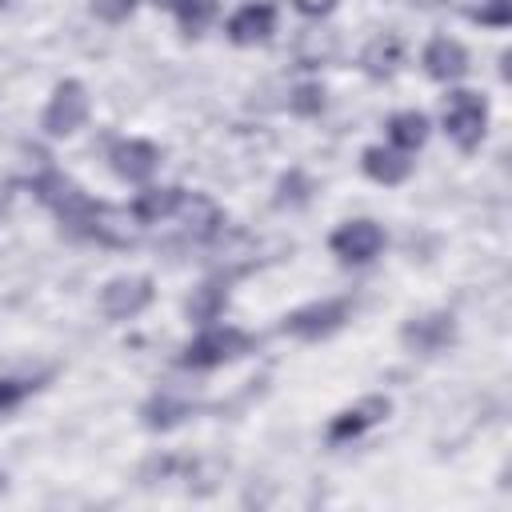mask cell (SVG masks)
Segmentation results:
<instances>
[{"label": "cell", "mask_w": 512, "mask_h": 512, "mask_svg": "<svg viewBox=\"0 0 512 512\" xmlns=\"http://www.w3.org/2000/svg\"><path fill=\"white\" fill-rule=\"evenodd\" d=\"M444 128L448 136L456 140L460 152H472L480 140H484V128H488V104L480 92H468V88H456L444 96Z\"/></svg>", "instance_id": "cell-1"}, {"label": "cell", "mask_w": 512, "mask_h": 512, "mask_svg": "<svg viewBox=\"0 0 512 512\" xmlns=\"http://www.w3.org/2000/svg\"><path fill=\"white\" fill-rule=\"evenodd\" d=\"M252 348V336L240 332V328H204L188 348H184V368H220L236 356H244Z\"/></svg>", "instance_id": "cell-2"}, {"label": "cell", "mask_w": 512, "mask_h": 512, "mask_svg": "<svg viewBox=\"0 0 512 512\" xmlns=\"http://www.w3.org/2000/svg\"><path fill=\"white\" fill-rule=\"evenodd\" d=\"M352 312V300L348 296H332V300H316V304H304L296 312L284 316V332L296 336V340H320L328 332H336Z\"/></svg>", "instance_id": "cell-3"}, {"label": "cell", "mask_w": 512, "mask_h": 512, "mask_svg": "<svg viewBox=\"0 0 512 512\" xmlns=\"http://www.w3.org/2000/svg\"><path fill=\"white\" fill-rule=\"evenodd\" d=\"M88 120V92L80 80H60L48 108H44V132L48 136H68Z\"/></svg>", "instance_id": "cell-4"}, {"label": "cell", "mask_w": 512, "mask_h": 512, "mask_svg": "<svg viewBox=\"0 0 512 512\" xmlns=\"http://www.w3.org/2000/svg\"><path fill=\"white\" fill-rule=\"evenodd\" d=\"M152 304V280L148 276H116L100 288V312L108 320H128Z\"/></svg>", "instance_id": "cell-5"}, {"label": "cell", "mask_w": 512, "mask_h": 512, "mask_svg": "<svg viewBox=\"0 0 512 512\" xmlns=\"http://www.w3.org/2000/svg\"><path fill=\"white\" fill-rule=\"evenodd\" d=\"M328 248H332L340 260H348V264H368V260L384 248V232H380V224H372V220H348V224H340V228L332 232Z\"/></svg>", "instance_id": "cell-6"}, {"label": "cell", "mask_w": 512, "mask_h": 512, "mask_svg": "<svg viewBox=\"0 0 512 512\" xmlns=\"http://www.w3.org/2000/svg\"><path fill=\"white\" fill-rule=\"evenodd\" d=\"M388 412H392V400H388V396H364V400H356V404H348L344 412L332 416V424H328V440H332V444L356 440L360 432H368L372 424H380Z\"/></svg>", "instance_id": "cell-7"}, {"label": "cell", "mask_w": 512, "mask_h": 512, "mask_svg": "<svg viewBox=\"0 0 512 512\" xmlns=\"http://www.w3.org/2000/svg\"><path fill=\"white\" fill-rule=\"evenodd\" d=\"M400 340H404L412 352L432 356V352H440V348H448V344L456 340V320H452V312H428V316H412V320L404 324Z\"/></svg>", "instance_id": "cell-8"}, {"label": "cell", "mask_w": 512, "mask_h": 512, "mask_svg": "<svg viewBox=\"0 0 512 512\" xmlns=\"http://www.w3.org/2000/svg\"><path fill=\"white\" fill-rule=\"evenodd\" d=\"M128 220H132V212H124V208L88 204V212H84V220H80L76 232H84V236H92L100 244H128L132 240V224Z\"/></svg>", "instance_id": "cell-9"}, {"label": "cell", "mask_w": 512, "mask_h": 512, "mask_svg": "<svg viewBox=\"0 0 512 512\" xmlns=\"http://www.w3.org/2000/svg\"><path fill=\"white\" fill-rule=\"evenodd\" d=\"M108 160H112L116 176H124V180H148L156 172V164H160V152L148 140H116Z\"/></svg>", "instance_id": "cell-10"}, {"label": "cell", "mask_w": 512, "mask_h": 512, "mask_svg": "<svg viewBox=\"0 0 512 512\" xmlns=\"http://www.w3.org/2000/svg\"><path fill=\"white\" fill-rule=\"evenodd\" d=\"M176 212L184 216V232H188L192 240H208V236H216L220 224H224L220 204H216L212 196H204V192H184Z\"/></svg>", "instance_id": "cell-11"}, {"label": "cell", "mask_w": 512, "mask_h": 512, "mask_svg": "<svg viewBox=\"0 0 512 512\" xmlns=\"http://www.w3.org/2000/svg\"><path fill=\"white\" fill-rule=\"evenodd\" d=\"M424 72L440 84L448 80H460L468 72V52L460 40H448V36H436L428 48H424Z\"/></svg>", "instance_id": "cell-12"}, {"label": "cell", "mask_w": 512, "mask_h": 512, "mask_svg": "<svg viewBox=\"0 0 512 512\" xmlns=\"http://www.w3.org/2000/svg\"><path fill=\"white\" fill-rule=\"evenodd\" d=\"M272 28H276V8L272 4H244L228 20L232 44H260V40L272 36Z\"/></svg>", "instance_id": "cell-13"}, {"label": "cell", "mask_w": 512, "mask_h": 512, "mask_svg": "<svg viewBox=\"0 0 512 512\" xmlns=\"http://www.w3.org/2000/svg\"><path fill=\"white\" fill-rule=\"evenodd\" d=\"M360 164H364V172H368L376 184H400V180H408V172H412L408 152H400V148H380V144L364 148Z\"/></svg>", "instance_id": "cell-14"}, {"label": "cell", "mask_w": 512, "mask_h": 512, "mask_svg": "<svg viewBox=\"0 0 512 512\" xmlns=\"http://www.w3.org/2000/svg\"><path fill=\"white\" fill-rule=\"evenodd\" d=\"M180 196H184V188H144V192L132 200V220H140V224H160V220L176 216Z\"/></svg>", "instance_id": "cell-15"}, {"label": "cell", "mask_w": 512, "mask_h": 512, "mask_svg": "<svg viewBox=\"0 0 512 512\" xmlns=\"http://www.w3.org/2000/svg\"><path fill=\"white\" fill-rule=\"evenodd\" d=\"M388 140L400 148V152H416L424 140H428V116L408 108V112H396L388 120Z\"/></svg>", "instance_id": "cell-16"}, {"label": "cell", "mask_w": 512, "mask_h": 512, "mask_svg": "<svg viewBox=\"0 0 512 512\" xmlns=\"http://www.w3.org/2000/svg\"><path fill=\"white\" fill-rule=\"evenodd\" d=\"M224 304H228V284L208 280V284L192 288V296H188V316L200 320V324H208V320H216V316L224 312Z\"/></svg>", "instance_id": "cell-17"}, {"label": "cell", "mask_w": 512, "mask_h": 512, "mask_svg": "<svg viewBox=\"0 0 512 512\" xmlns=\"http://www.w3.org/2000/svg\"><path fill=\"white\" fill-rule=\"evenodd\" d=\"M140 416H144L148 428H172V424H180L184 416H192V404L164 392V396H152V400L140 408Z\"/></svg>", "instance_id": "cell-18"}, {"label": "cell", "mask_w": 512, "mask_h": 512, "mask_svg": "<svg viewBox=\"0 0 512 512\" xmlns=\"http://www.w3.org/2000/svg\"><path fill=\"white\" fill-rule=\"evenodd\" d=\"M360 64H364L368 76H388V72L400 64V40H396L392 32H388V36H376V40L364 48Z\"/></svg>", "instance_id": "cell-19"}, {"label": "cell", "mask_w": 512, "mask_h": 512, "mask_svg": "<svg viewBox=\"0 0 512 512\" xmlns=\"http://www.w3.org/2000/svg\"><path fill=\"white\" fill-rule=\"evenodd\" d=\"M172 12H176V20H180V28H184L188 36H196V32H204L208 20L216 16V0H172Z\"/></svg>", "instance_id": "cell-20"}, {"label": "cell", "mask_w": 512, "mask_h": 512, "mask_svg": "<svg viewBox=\"0 0 512 512\" xmlns=\"http://www.w3.org/2000/svg\"><path fill=\"white\" fill-rule=\"evenodd\" d=\"M476 24H492V28H508L512 24V0H456Z\"/></svg>", "instance_id": "cell-21"}, {"label": "cell", "mask_w": 512, "mask_h": 512, "mask_svg": "<svg viewBox=\"0 0 512 512\" xmlns=\"http://www.w3.org/2000/svg\"><path fill=\"white\" fill-rule=\"evenodd\" d=\"M332 52H336V36H332V32H308V36L300 40V64H304V68L324 64Z\"/></svg>", "instance_id": "cell-22"}, {"label": "cell", "mask_w": 512, "mask_h": 512, "mask_svg": "<svg viewBox=\"0 0 512 512\" xmlns=\"http://www.w3.org/2000/svg\"><path fill=\"white\" fill-rule=\"evenodd\" d=\"M288 108H292L296 116H316V112L324 108V88H320V84H300V88L288 96Z\"/></svg>", "instance_id": "cell-23"}, {"label": "cell", "mask_w": 512, "mask_h": 512, "mask_svg": "<svg viewBox=\"0 0 512 512\" xmlns=\"http://www.w3.org/2000/svg\"><path fill=\"white\" fill-rule=\"evenodd\" d=\"M40 388V380H12V376H4L0 380V416L4 412H12L28 392H36Z\"/></svg>", "instance_id": "cell-24"}, {"label": "cell", "mask_w": 512, "mask_h": 512, "mask_svg": "<svg viewBox=\"0 0 512 512\" xmlns=\"http://www.w3.org/2000/svg\"><path fill=\"white\" fill-rule=\"evenodd\" d=\"M308 192H312V184L304 180V172H288V176L280 180V196H276V204H304Z\"/></svg>", "instance_id": "cell-25"}, {"label": "cell", "mask_w": 512, "mask_h": 512, "mask_svg": "<svg viewBox=\"0 0 512 512\" xmlns=\"http://www.w3.org/2000/svg\"><path fill=\"white\" fill-rule=\"evenodd\" d=\"M132 8H136V0H92V12L100 20H108V24H120Z\"/></svg>", "instance_id": "cell-26"}, {"label": "cell", "mask_w": 512, "mask_h": 512, "mask_svg": "<svg viewBox=\"0 0 512 512\" xmlns=\"http://www.w3.org/2000/svg\"><path fill=\"white\" fill-rule=\"evenodd\" d=\"M332 4H336V0H296V8L308 12V16H324Z\"/></svg>", "instance_id": "cell-27"}, {"label": "cell", "mask_w": 512, "mask_h": 512, "mask_svg": "<svg viewBox=\"0 0 512 512\" xmlns=\"http://www.w3.org/2000/svg\"><path fill=\"white\" fill-rule=\"evenodd\" d=\"M4 480H8V476H4V472H0V492H4Z\"/></svg>", "instance_id": "cell-28"}, {"label": "cell", "mask_w": 512, "mask_h": 512, "mask_svg": "<svg viewBox=\"0 0 512 512\" xmlns=\"http://www.w3.org/2000/svg\"><path fill=\"white\" fill-rule=\"evenodd\" d=\"M152 4H168V8H172V0H152Z\"/></svg>", "instance_id": "cell-29"}, {"label": "cell", "mask_w": 512, "mask_h": 512, "mask_svg": "<svg viewBox=\"0 0 512 512\" xmlns=\"http://www.w3.org/2000/svg\"><path fill=\"white\" fill-rule=\"evenodd\" d=\"M0 4H4V0H0Z\"/></svg>", "instance_id": "cell-30"}]
</instances>
